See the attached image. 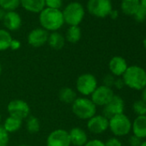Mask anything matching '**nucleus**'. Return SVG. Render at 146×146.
Returning <instances> with one entry per match:
<instances>
[{
    "mask_svg": "<svg viewBox=\"0 0 146 146\" xmlns=\"http://www.w3.org/2000/svg\"><path fill=\"white\" fill-rule=\"evenodd\" d=\"M125 86L135 90H142L146 87V70L138 65L128 66L121 77Z\"/></svg>",
    "mask_w": 146,
    "mask_h": 146,
    "instance_id": "obj_1",
    "label": "nucleus"
},
{
    "mask_svg": "<svg viewBox=\"0 0 146 146\" xmlns=\"http://www.w3.org/2000/svg\"><path fill=\"white\" fill-rule=\"evenodd\" d=\"M39 22L42 29L47 32H55L64 25L62 11L45 8L39 15Z\"/></svg>",
    "mask_w": 146,
    "mask_h": 146,
    "instance_id": "obj_2",
    "label": "nucleus"
},
{
    "mask_svg": "<svg viewBox=\"0 0 146 146\" xmlns=\"http://www.w3.org/2000/svg\"><path fill=\"white\" fill-rule=\"evenodd\" d=\"M96 106L88 97H78L71 104V110L79 119L88 120L96 114Z\"/></svg>",
    "mask_w": 146,
    "mask_h": 146,
    "instance_id": "obj_3",
    "label": "nucleus"
},
{
    "mask_svg": "<svg viewBox=\"0 0 146 146\" xmlns=\"http://www.w3.org/2000/svg\"><path fill=\"white\" fill-rule=\"evenodd\" d=\"M64 22L69 26H78L84 20L85 10L79 2H71L68 4L62 11Z\"/></svg>",
    "mask_w": 146,
    "mask_h": 146,
    "instance_id": "obj_4",
    "label": "nucleus"
},
{
    "mask_svg": "<svg viewBox=\"0 0 146 146\" xmlns=\"http://www.w3.org/2000/svg\"><path fill=\"white\" fill-rule=\"evenodd\" d=\"M108 120V129L114 135V137H119L126 136L131 131V122L125 113L113 116Z\"/></svg>",
    "mask_w": 146,
    "mask_h": 146,
    "instance_id": "obj_5",
    "label": "nucleus"
},
{
    "mask_svg": "<svg viewBox=\"0 0 146 146\" xmlns=\"http://www.w3.org/2000/svg\"><path fill=\"white\" fill-rule=\"evenodd\" d=\"M98 86L96 78L91 73L81 74L76 81V90L83 96H90Z\"/></svg>",
    "mask_w": 146,
    "mask_h": 146,
    "instance_id": "obj_6",
    "label": "nucleus"
},
{
    "mask_svg": "<svg viewBox=\"0 0 146 146\" xmlns=\"http://www.w3.org/2000/svg\"><path fill=\"white\" fill-rule=\"evenodd\" d=\"M87 10L90 14L98 18L109 17L113 9L111 0H89Z\"/></svg>",
    "mask_w": 146,
    "mask_h": 146,
    "instance_id": "obj_7",
    "label": "nucleus"
},
{
    "mask_svg": "<svg viewBox=\"0 0 146 146\" xmlns=\"http://www.w3.org/2000/svg\"><path fill=\"white\" fill-rule=\"evenodd\" d=\"M7 111L10 116L18 118L22 120L26 119L30 115V107L29 103L21 99H15L9 102Z\"/></svg>",
    "mask_w": 146,
    "mask_h": 146,
    "instance_id": "obj_8",
    "label": "nucleus"
},
{
    "mask_svg": "<svg viewBox=\"0 0 146 146\" xmlns=\"http://www.w3.org/2000/svg\"><path fill=\"white\" fill-rule=\"evenodd\" d=\"M114 95L115 94L112 88L102 84L97 86V88L90 96V100L96 107H104L111 101Z\"/></svg>",
    "mask_w": 146,
    "mask_h": 146,
    "instance_id": "obj_9",
    "label": "nucleus"
},
{
    "mask_svg": "<svg viewBox=\"0 0 146 146\" xmlns=\"http://www.w3.org/2000/svg\"><path fill=\"white\" fill-rule=\"evenodd\" d=\"M68 131L56 129L50 132L46 138V146H70Z\"/></svg>",
    "mask_w": 146,
    "mask_h": 146,
    "instance_id": "obj_10",
    "label": "nucleus"
},
{
    "mask_svg": "<svg viewBox=\"0 0 146 146\" xmlns=\"http://www.w3.org/2000/svg\"><path fill=\"white\" fill-rule=\"evenodd\" d=\"M109 120L102 114H96L87 120V128L93 134H102L108 129Z\"/></svg>",
    "mask_w": 146,
    "mask_h": 146,
    "instance_id": "obj_11",
    "label": "nucleus"
},
{
    "mask_svg": "<svg viewBox=\"0 0 146 146\" xmlns=\"http://www.w3.org/2000/svg\"><path fill=\"white\" fill-rule=\"evenodd\" d=\"M125 102L118 95H114L111 101L103 107V114L108 119L117 114L124 113Z\"/></svg>",
    "mask_w": 146,
    "mask_h": 146,
    "instance_id": "obj_12",
    "label": "nucleus"
},
{
    "mask_svg": "<svg viewBox=\"0 0 146 146\" xmlns=\"http://www.w3.org/2000/svg\"><path fill=\"white\" fill-rule=\"evenodd\" d=\"M49 32L42 28H36L28 35V43L33 47H40L47 43Z\"/></svg>",
    "mask_w": 146,
    "mask_h": 146,
    "instance_id": "obj_13",
    "label": "nucleus"
},
{
    "mask_svg": "<svg viewBox=\"0 0 146 146\" xmlns=\"http://www.w3.org/2000/svg\"><path fill=\"white\" fill-rule=\"evenodd\" d=\"M127 67L128 64L126 60L121 56L113 57L108 63V68L110 73L115 78H121L125 72Z\"/></svg>",
    "mask_w": 146,
    "mask_h": 146,
    "instance_id": "obj_14",
    "label": "nucleus"
},
{
    "mask_svg": "<svg viewBox=\"0 0 146 146\" xmlns=\"http://www.w3.org/2000/svg\"><path fill=\"white\" fill-rule=\"evenodd\" d=\"M68 132L70 144L73 146H84L89 141L86 131L81 127H73Z\"/></svg>",
    "mask_w": 146,
    "mask_h": 146,
    "instance_id": "obj_15",
    "label": "nucleus"
},
{
    "mask_svg": "<svg viewBox=\"0 0 146 146\" xmlns=\"http://www.w3.org/2000/svg\"><path fill=\"white\" fill-rule=\"evenodd\" d=\"M4 25L8 31H17L22 26V17L16 11H7L3 20Z\"/></svg>",
    "mask_w": 146,
    "mask_h": 146,
    "instance_id": "obj_16",
    "label": "nucleus"
},
{
    "mask_svg": "<svg viewBox=\"0 0 146 146\" xmlns=\"http://www.w3.org/2000/svg\"><path fill=\"white\" fill-rule=\"evenodd\" d=\"M133 135L143 139L146 138V115L137 116L131 123Z\"/></svg>",
    "mask_w": 146,
    "mask_h": 146,
    "instance_id": "obj_17",
    "label": "nucleus"
},
{
    "mask_svg": "<svg viewBox=\"0 0 146 146\" xmlns=\"http://www.w3.org/2000/svg\"><path fill=\"white\" fill-rule=\"evenodd\" d=\"M24 10L31 13H40L45 8V0H20Z\"/></svg>",
    "mask_w": 146,
    "mask_h": 146,
    "instance_id": "obj_18",
    "label": "nucleus"
},
{
    "mask_svg": "<svg viewBox=\"0 0 146 146\" xmlns=\"http://www.w3.org/2000/svg\"><path fill=\"white\" fill-rule=\"evenodd\" d=\"M47 44L53 50H60L64 46L65 38L64 36L58 31L51 32L48 36Z\"/></svg>",
    "mask_w": 146,
    "mask_h": 146,
    "instance_id": "obj_19",
    "label": "nucleus"
},
{
    "mask_svg": "<svg viewBox=\"0 0 146 146\" xmlns=\"http://www.w3.org/2000/svg\"><path fill=\"white\" fill-rule=\"evenodd\" d=\"M78 98L77 92L70 87H64L58 92V99L64 104H72Z\"/></svg>",
    "mask_w": 146,
    "mask_h": 146,
    "instance_id": "obj_20",
    "label": "nucleus"
},
{
    "mask_svg": "<svg viewBox=\"0 0 146 146\" xmlns=\"http://www.w3.org/2000/svg\"><path fill=\"white\" fill-rule=\"evenodd\" d=\"M22 125H23V120L22 119L9 115L5 119L2 126L10 134V133H14V132H17V131H19L21 129Z\"/></svg>",
    "mask_w": 146,
    "mask_h": 146,
    "instance_id": "obj_21",
    "label": "nucleus"
},
{
    "mask_svg": "<svg viewBox=\"0 0 146 146\" xmlns=\"http://www.w3.org/2000/svg\"><path fill=\"white\" fill-rule=\"evenodd\" d=\"M140 5V0H122L120 9L125 15L133 16Z\"/></svg>",
    "mask_w": 146,
    "mask_h": 146,
    "instance_id": "obj_22",
    "label": "nucleus"
},
{
    "mask_svg": "<svg viewBox=\"0 0 146 146\" xmlns=\"http://www.w3.org/2000/svg\"><path fill=\"white\" fill-rule=\"evenodd\" d=\"M82 37V31L79 26H70L65 34V40L71 44L78 43Z\"/></svg>",
    "mask_w": 146,
    "mask_h": 146,
    "instance_id": "obj_23",
    "label": "nucleus"
},
{
    "mask_svg": "<svg viewBox=\"0 0 146 146\" xmlns=\"http://www.w3.org/2000/svg\"><path fill=\"white\" fill-rule=\"evenodd\" d=\"M26 129L29 133L35 134L38 133L40 130V119L33 115H29L26 119Z\"/></svg>",
    "mask_w": 146,
    "mask_h": 146,
    "instance_id": "obj_24",
    "label": "nucleus"
},
{
    "mask_svg": "<svg viewBox=\"0 0 146 146\" xmlns=\"http://www.w3.org/2000/svg\"><path fill=\"white\" fill-rule=\"evenodd\" d=\"M11 40L12 37L11 33L6 29H0V52L9 49Z\"/></svg>",
    "mask_w": 146,
    "mask_h": 146,
    "instance_id": "obj_25",
    "label": "nucleus"
},
{
    "mask_svg": "<svg viewBox=\"0 0 146 146\" xmlns=\"http://www.w3.org/2000/svg\"><path fill=\"white\" fill-rule=\"evenodd\" d=\"M20 5V0H0V8L5 11H15Z\"/></svg>",
    "mask_w": 146,
    "mask_h": 146,
    "instance_id": "obj_26",
    "label": "nucleus"
},
{
    "mask_svg": "<svg viewBox=\"0 0 146 146\" xmlns=\"http://www.w3.org/2000/svg\"><path fill=\"white\" fill-rule=\"evenodd\" d=\"M132 111L137 116L146 115V103L142 100H137L132 104Z\"/></svg>",
    "mask_w": 146,
    "mask_h": 146,
    "instance_id": "obj_27",
    "label": "nucleus"
},
{
    "mask_svg": "<svg viewBox=\"0 0 146 146\" xmlns=\"http://www.w3.org/2000/svg\"><path fill=\"white\" fill-rule=\"evenodd\" d=\"M132 17L135 19V21H137L138 23L144 22L146 20V8L140 5Z\"/></svg>",
    "mask_w": 146,
    "mask_h": 146,
    "instance_id": "obj_28",
    "label": "nucleus"
},
{
    "mask_svg": "<svg viewBox=\"0 0 146 146\" xmlns=\"http://www.w3.org/2000/svg\"><path fill=\"white\" fill-rule=\"evenodd\" d=\"M10 141L9 133L0 125V146H8Z\"/></svg>",
    "mask_w": 146,
    "mask_h": 146,
    "instance_id": "obj_29",
    "label": "nucleus"
},
{
    "mask_svg": "<svg viewBox=\"0 0 146 146\" xmlns=\"http://www.w3.org/2000/svg\"><path fill=\"white\" fill-rule=\"evenodd\" d=\"M63 5V0H45L46 8L60 10Z\"/></svg>",
    "mask_w": 146,
    "mask_h": 146,
    "instance_id": "obj_30",
    "label": "nucleus"
},
{
    "mask_svg": "<svg viewBox=\"0 0 146 146\" xmlns=\"http://www.w3.org/2000/svg\"><path fill=\"white\" fill-rule=\"evenodd\" d=\"M115 78H116L113 75H112L111 73L105 75V77L103 78V85H105L107 87H109V88H113Z\"/></svg>",
    "mask_w": 146,
    "mask_h": 146,
    "instance_id": "obj_31",
    "label": "nucleus"
},
{
    "mask_svg": "<svg viewBox=\"0 0 146 146\" xmlns=\"http://www.w3.org/2000/svg\"><path fill=\"white\" fill-rule=\"evenodd\" d=\"M104 143L105 146H122V142L117 137H109Z\"/></svg>",
    "mask_w": 146,
    "mask_h": 146,
    "instance_id": "obj_32",
    "label": "nucleus"
},
{
    "mask_svg": "<svg viewBox=\"0 0 146 146\" xmlns=\"http://www.w3.org/2000/svg\"><path fill=\"white\" fill-rule=\"evenodd\" d=\"M142 139L137 137V136L135 135H131L129 137V139H128V143H129V146H140L141 143H142Z\"/></svg>",
    "mask_w": 146,
    "mask_h": 146,
    "instance_id": "obj_33",
    "label": "nucleus"
},
{
    "mask_svg": "<svg viewBox=\"0 0 146 146\" xmlns=\"http://www.w3.org/2000/svg\"><path fill=\"white\" fill-rule=\"evenodd\" d=\"M84 146H105V143L100 139H91L89 140Z\"/></svg>",
    "mask_w": 146,
    "mask_h": 146,
    "instance_id": "obj_34",
    "label": "nucleus"
},
{
    "mask_svg": "<svg viewBox=\"0 0 146 146\" xmlns=\"http://www.w3.org/2000/svg\"><path fill=\"white\" fill-rule=\"evenodd\" d=\"M113 87L116 90H121V89H123L125 87V84H124V81H123L122 78H115Z\"/></svg>",
    "mask_w": 146,
    "mask_h": 146,
    "instance_id": "obj_35",
    "label": "nucleus"
},
{
    "mask_svg": "<svg viewBox=\"0 0 146 146\" xmlns=\"http://www.w3.org/2000/svg\"><path fill=\"white\" fill-rule=\"evenodd\" d=\"M21 46H22V44H21V42H20L18 40H16V39L14 40V39H12V40H11V45H10V48H11V50L17 51V50L20 49Z\"/></svg>",
    "mask_w": 146,
    "mask_h": 146,
    "instance_id": "obj_36",
    "label": "nucleus"
},
{
    "mask_svg": "<svg viewBox=\"0 0 146 146\" xmlns=\"http://www.w3.org/2000/svg\"><path fill=\"white\" fill-rule=\"evenodd\" d=\"M109 17H110L112 19H113V20L117 19V18H118V17H119V11H118L117 10H113V11H111V13H110Z\"/></svg>",
    "mask_w": 146,
    "mask_h": 146,
    "instance_id": "obj_37",
    "label": "nucleus"
},
{
    "mask_svg": "<svg viewBox=\"0 0 146 146\" xmlns=\"http://www.w3.org/2000/svg\"><path fill=\"white\" fill-rule=\"evenodd\" d=\"M141 99L146 103V87L142 90V94H141Z\"/></svg>",
    "mask_w": 146,
    "mask_h": 146,
    "instance_id": "obj_38",
    "label": "nucleus"
},
{
    "mask_svg": "<svg viewBox=\"0 0 146 146\" xmlns=\"http://www.w3.org/2000/svg\"><path fill=\"white\" fill-rule=\"evenodd\" d=\"M6 12H7V11H5V10H3V9L0 8V21H3V20H4Z\"/></svg>",
    "mask_w": 146,
    "mask_h": 146,
    "instance_id": "obj_39",
    "label": "nucleus"
},
{
    "mask_svg": "<svg viewBox=\"0 0 146 146\" xmlns=\"http://www.w3.org/2000/svg\"><path fill=\"white\" fill-rule=\"evenodd\" d=\"M140 5H141L143 7L146 8V0H140Z\"/></svg>",
    "mask_w": 146,
    "mask_h": 146,
    "instance_id": "obj_40",
    "label": "nucleus"
},
{
    "mask_svg": "<svg viewBox=\"0 0 146 146\" xmlns=\"http://www.w3.org/2000/svg\"><path fill=\"white\" fill-rule=\"evenodd\" d=\"M143 46L144 49L146 50V36H145V38H144L143 40Z\"/></svg>",
    "mask_w": 146,
    "mask_h": 146,
    "instance_id": "obj_41",
    "label": "nucleus"
},
{
    "mask_svg": "<svg viewBox=\"0 0 146 146\" xmlns=\"http://www.w3.org/2000/svg\"><path fill=\"white\" fill-rule=\"evenodd\" d=\"M140 146H146V140L145 141H143L140 144Z\"/></svg>",
    "mask_w": 146,
    "mask_h": 146,
    "instance_id": "obj_42",
    "label": "nucleus"
},
{
    "mask_svg": "<svg viewBox=\"0 0 146 146\" xmlns=\"http://www.w3.org/2000/svg\"><path fill=\"white\" fill-rule=\"evenodd\" d=\"M1 74H2V64L0 63V77H1Z\"/></svg>",
    "mask_w": 146,
    "mask_h": 146,
    "instance_id": "obj_43",
    "label": "nucleus"
},
{
    "mask_svg": "<svg viewBox=\"0 0 146 146\" xmlns=\"http://www.w3.org/2000/svg\"><path fill=\"white\" fill-rule=\"evenodd\" d=\"M17 146H31V145H29V144H20V145H17Z\"/></svg>",
    "mask_w": 146,
    "mask_h": 146,
    "instance_id": "obj_44",
    "label": "nucleus"
},
{
    "mask_svg": "<svg viewBox=\"0 0 146 146\" xmlns=\"http://www.w3.org/2000/svg\"><path fill=\"white\" fill-rule=\"evenodd\" d=\"M1 121H2V115L0 113V124H1Z\"/></svg>",
    "mask_w": 146,
    "mask_h": 146,
    "instance_id": "obj_45",
    "label": "nucleus"
}]
</instances>
